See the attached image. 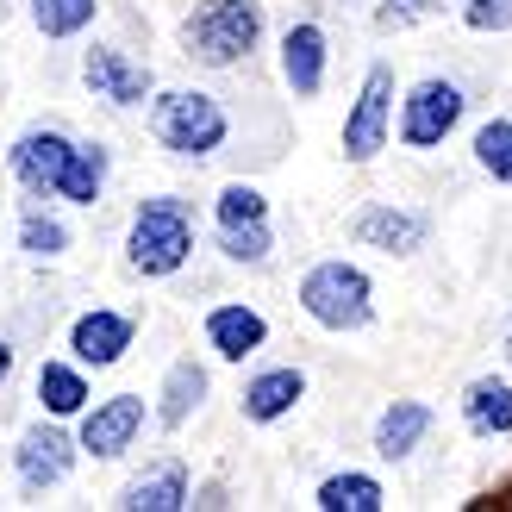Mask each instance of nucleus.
<instances>
[{
  "instance_id": "16",
  "label": "nucleus",
  "mask_w": 512,
  "mask_h": 512,
  "mask_svg": "<svg viewBox=\"0 0 512 512\" xmlns=\"http://www.w3.org/2000/svg\"><path fill=\"white\" fill-rule=\"evenodd\" d=\"M207 400H213V369L200 356H175L157 381V394H150V419H157V431H188L207 413Z\"/></svg>"
},
{
  "instance_id": "8",
  "label": "nucleus",
  "mask_w": 512,
  "mask_h": 512,
  "mask_svg": "<svg viewBox=\"0 0 512 512\" xmlns=\"http://www.w3.org/2000/svg\"><path fill=\"white\" fill-rule=\"evenodd\" d=\"M82 88L107 113H138V107H150V94H157V69H150L144 57H132L125 44L94 38L82 50Z\"/></svg>"
},
{
  "instance_id": "14",
  "label": "nucleus",
  "mask_w": 512,
  "mask_h": 512,
  "mask_svg": "<svg viewBox=\"0 0 512 512\" xmlns=\"http://www.w3.org/2000/svg\"><path fill=\"white\" fill-rule=\"evenodd\" d=\"M69 144H75V132H69V125H57V119L25 125V132L7 144V175H13V188L50 200V194H57V175H63Z\"/></svg>"
},
{
  "instance_id": "28",
  "label": "nucleus",
  "mask_w": 512,
  "mask_h": 512,
  "mask_svg": "<svg viewBox=\"0 0 512 512\" xmlns=\"http://www.w3.org/2000/svg\"><path fill=\"white\" fill-rule=\"evenodd\" d=\"M238 219H275L269 194L256 188V182H225L213 194V225H238Z\"/></svg>"
},
{
  "instance_id": "9",
  "label": "nucleus",
  "mask_w": 512,
  "mask_h": 512,
  "mask_svg": "<svg viewBox=\"0 0 512 512\" xmlns=\"http://www.w3.org/2000/svg\"><path fill=\"white\" fill-rule=\"evenodd\" d=\"M431 213L425 207H406V200H363L350 213V244L356 250H375V256H394V263H413L419 250H431Z\"/></svg>"
},
{
  "instance_id": "1",
  "label": "nucleus",
  "mask_w": 512,
  "mask_h": 512,
  "mask_svg": "<svg viewBox=\"0 0 512 512\" xmlns=\"http://www.w3.org/2000/svg\"><path fill=\"white\" fill-rule=\"evenodd\" d=\"M200 250V213L188 194H144L119 238V263L132 281H175Z\"/></svg>"
},
{
  "instance_id": "13",
  "label": "nucleus",
  "mask_w": 512,
  "mask_h": 512,
  "mask_svg": "<svg viewBox=\"0 0 512 512\" xmlns=\"http://www.w3.org/2000/svg\"><path fill=\"white\" fill-rule=\"evenodd\" d=\"M275 75L294 100H319L331 82V32L319 19H294L275 38Z\"/></svg>"
},
{
  "instance_id": "19",
  "label": "nucleus",
  "mask_w": 512,
  "mask_h": 512,
  "mask_svg": "<svg viewBox=\"0 0 512 512\" xmlns=\"http://www.w3.org/2000/svg\"><path fill=\"white\" fill-rule=\"evenodd\" d=\"M113 506H125V512H188V506H194V475H188L182 456L144 463V469L119 488Z\"/></svg>"
},
{
  "instance_id": "10",
  "label": "nucleus",
  "mask_w": 512,
  "mask_h": 512,
  "mask_svg": "<svg viewBox=\"0 0 512 512\" xmlns=\"http://www.w3.org/2000/svg\"><path fill=\"white\" fill-rule=\"evenodd\" d=\"M82 450H75V431L63 419H38L13 438V481L19 494H57L63 481L75 475Z\"/></svg>"
},
{
  "instance_id": "24",
  "label": "nucleus",
  "mask_w": 512,
  "mask_h": 512,
  "mask_svg": "<svg viewBox=\"0 0 512 512\" xmlns=\"http://www.w3.org/2000/svg\"><path fill=\"white\" fill-rule=\"evenodd\" d=\"M213 250L225 269H269L275 263V219H238V225H213Z\"/></svg>"
},
{
  "instance_id": "17",
  "label": "nucleus",
  "mask_w": 512,
  "mask_h": 512,
  "mask_svg": "<svg viewBox=\"0 0 512 512\" xmlns=\"http://www.w3.org/2000/svg\"><path fill=\"white\" fill-rule=\"evenodd\" d=\"M431 431H438V406L400 394V400H388V406L375 413V425H369V450L381 456V463H413V456L431 444Z\"/></svg>"
},
{
  "instance_id": "2",
  "label": "nucleus",
  "mask_w": 512,
  "mask_h": 512,
  "mask_svg": "<svg viewBox=\"0 0 512 512\" xmlns=\"http://www.w3.org/2000/svg\"><path fill=\"white\" fill-rule=\"evenodd\" d=\"M269 38V13L263 0H194L175 25V50L207 69V75H225V69H244Z\"/></svg>"
},
{
  "instance_id": "26",
  "label": "nucleus",
  "mask_w": 512,
  "mask_h": 512,
  "mask_svg": "<svg viewBox=\"0 0 512 512\" xmlns=\"http://www.w3.org/2000/svg\"><path fill=\"white\" fill-rule=\"evenodd\" d=\"M469 163L488 175L494 188H512V113H494V119H481V125H475V138H469Z\"/></svg>"
},
{
  "instance_id": "11",
  "label": "nucleus",
  "mask_w": 512,
  "mask_h": 512,
  "mask_svg": "<svg viewBox=\"0 0 512 512\" xmlns=\"http://www.w3.org/2000/svg\"><path fill=\"white\" fill-rule=\"evenodd\" d=\"M63 350L94 375L119 369L125 356L138 350V313H125V306H82V313L69 319V331H63Z\"/></svg>"
},
{
  "instance_id": "4",
  "label": "nucleus",
  "mask_w": 512,
  "mask_h": 512,
  "mask_svg": "<svg viewBox=\"0 0 512 512\" xmlns=\"http://www.w3.org/2000/svg\"><path fill=\"white\" fill-rule=\"evenodd\" d=\"M294 306L306 325L331 331V338H356L375 325V275L356 256H319L294 281Z\"/></svg>"
},
{
  "instance_id": "30",
  "label": "nucleus",
  "mask_w": 512,
  "mask_h": 512,
  "mask_svg": "<svg viewBox=\"0 0 512 512\" xmlns=\"http://www.w3.org/2000/svg\"><path fill=\"white\" fill-rule=\"evenodd\" d=\"M194 506H232L225 500V481H194Z\"/></svg>"
},
{
  "instance_id": "15",
  "label": "nucleus",
  "mask_w": 512,
  "mask_h": 512,
  "mask_svg": "<svg viewBox=\"0 0 512 512\" xmlns=\"http://www.w3.org/2000/svg\"><path fill=\"white\" fill-rule=\"evenodd\" d=\"M300 400H306V369L300 363H263V369H250L244 388H238V419L269 431L281 419H294Z\"/></svg>"
},
{
  "instance_id": "7",
  "label": "nucleus",
  "mask_w": 512,
  "mask_h": 512,
  "mask_svg": "<svg viewBox=\"0 0 512 512\" xmlns=\"http://www.w3.org/2000/svg\"><path fill=\"white\" fill-rule=\"evenodd\" d=\"M69 431H75V450L88 463H125L144 444V431H157V419H150L144 394H107V400H88V413Z\"/></svg>"
},
{
  "instance_id": "12",
  "label": "nucleus",
  "mask_w": 512,
  "mask_h": 512,
  "mask_svg": "<svg viewBox=\"0 0 512 512\" xmlns=\"http://www.w3.org/2000/svg\"><path fill=\"white\" fill-rule=\"evenodd\" d=\"M200 344L213 350V363L244 369L269 350V313L256 300H213L207 313H200Z\"/></svg>"
},
{
  "instance_id": "27",
  "label": "nucleus",
  "mask_w": 512,
  "mask_h": 512,
  "mask_svg": "<svg viewBox=\"0 0 512 512\" xmlns=\"http://www.w3.org/2000/svg\"><path fill=\"white\" fill-rule=\"evenodd\" d=\"M456 7V0H375L369 7V25L381 38H394V32H419V25H431V19H444Z\"/></svg>"
},
{
  "instance_id": "32",
  "label": "nucleus",
  "mask_w": 512,
  "mask_h": 512,
  "mask_svg": "<svg viewBox=\"0 0 512 512\" xmlns=\"http://www.w3.org/2000/svg\"><path fill=\"white\" fill-rule=\"evenodd\" d=\"M500 356H506V369H512V313H506V325H500Z\"/></svg>"
},
{
  "instance_id": "23",
  "label": "nucleus",
  "mask_w": 512,
  "mask_h": 512,
  "mask_svg": "<svg viewBox=\"0 0 512 512\" xmlns=\"http://www.w3.org/2000/svg\"><path fill=\"white\" fill-rule=\"evenodd\" d=\"M319 512H388V481L375 469H331L313 488Z\"/></svg>"
},
{
  "instance_id": "20",
  "label": "nucleus",
  "mask_w": 512,
  "mask_h": 512,
  "mask_svg": "<svg viewBox=\"0 0 512 512\" xmlns=\"http://www.w3.org/2000/svg\"><path fill=\"white\" fill-rule=\"evenodd\" d=\"M107 182H113V144L107 138H75L50 200H57V207H100V200H107Z\"/></svg>"
},
{
  "instance_id": "18",
  "label": "nucleus",
  "mask_w": 512,
  "mask_h": 512,
  "mask_svg": "<svg viewBox=\"0 0 512 512\" xmlns=\"http://www.w3.org/2000/svg\"><path fill=\"white\" fill-rule=\"evenodd\" d=\"M456 419L475 444H506L512 438V369H488L469 375L456 394Z\"/></svg>"
},
{
  "instance_id": "6",
  "label": "nucleus",
  "mask_w": 512,
  "mask_h": 512,
  "mask_svg": "<svg viewBox=\"0 0 512 512\" xmlns=\"http://www.w3.org/2000/svg\"><path fill=\"white\" fill-rule=\"evenodd\" d=\"M394 107H400V75L388 57H375L356 82V100L344 107V132H338V150L350 169H369L381 163V150L394 144Z\"/></svg>"
},
{
  "instance_id": "25",
  "label": "nucleus",
  "mask_w": 512,
  "mask_h": 512,
  "mask_svg": "<svg viewBox=\"0 0 512 512\" xmlns=\"http://www.w3.org/2000/svg\"><path fill=\"white\" fill-rule=\"evenodd\" d=\"M25 13H32V32L44 44H75L94 32L100 0H25Z\"/></svg>"
},
{
  "instance_id": "29",
  "label": "nucleus",
  "mask_w": 512,
  "mask_h": 512,
  "mask_svg": "<svg viewBox=\"0 0 512 512\" xmlns=\"http://www.w3.org/2000/svg\"><path fill=\"white\" fill-rule=\"evenodd\" d=\"M456 19L475 38H506L512 32V0H456Z\"/></svg>"
},
{
  "instance_id": "31",
  "label": "nucleus",
  "mask_w": 512,
  "mask_h": 512,
  "mask_svg": "<svg viewBox=\"0 0 512 512\" xmlns=\"http://www.w3.org/2000/svg\"><path fill=\"white\" fill-rule=\"evenodd\" d=\"M13 369H19V344L7 338V331H0V388L13 381Z\"/></svg>"
},
{
  "instance_id": "3",
  "label": "nucleus",
  "mask_w": 512,
  "mask_h": 512,
  "mask_svg": "<svg viewBox=\"0 0 512 512\" xmlns=\"http://www.w3.org/2000/svg\"><path fill=\"white\" fill-rule=\"evenodd\" d=\"M150 144L175 163H213L225 144H232V107L213 88H157L144 107Z\"/></svg>"
},
{
  "instance_id": "22",
  "label": "nucleus",
  "mask_w": 512,
  "mask_h": 512,
  "mask_svg": "<svg viewBox=\"0 0 512 512\" xmlns=\"http://www.w3.org/2000/svg\"><path fill=\"white\" fill-rule=\"evenodd\" d=\"M13 238H19L25 263H63V256L75 250V232H69V219L57 213V200H38V194H25Z\"/></svg>"
},
{
  "instance_id": "21",
  "label": "nucleus",
  "mask_w": 512,
  "mask_h": 512,
  "mask_svg": "<svg viewBox=\"0 0 512 512\" xmlns=\"http://www.w3.org/2000/svg\"><path fill=\"white\" fill-rule=\"evenodd\" d=\"M32 394H38V413L44 419L75 425V419L88 413V400H94V369H82L75 356H44L38 375H32Z\"/></svg>"
},
{
  "instance_id": "5",
  "label": "nucleus",
  "mask_w": 512,
  "mask_h": 512,
  "mask_svg": "<svg viewBox=\"0 0 512 512\" xmlns=\"http://www.w3.org/2000/svg\"><path fill=\"white\" fill-rule=\"evenodd\" d=\"M469 119V88L456 82V75H419V82L400 88V107H394V138L400 150H444L456 132H463Z\"/></svg>"
}]
</instances>
